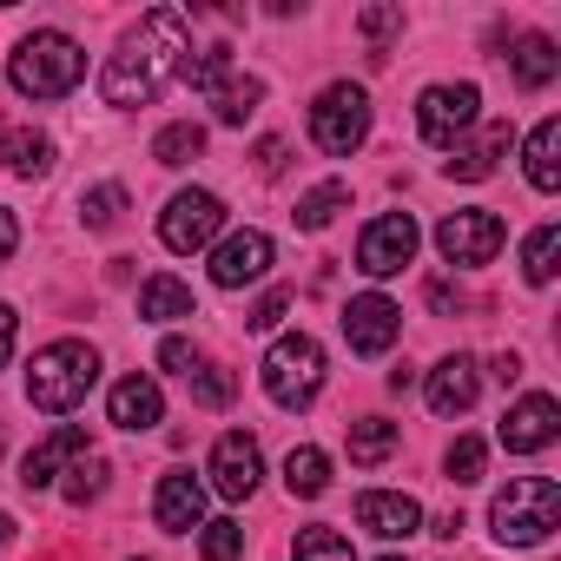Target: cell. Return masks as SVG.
I'll use <instances>...</instances> for the list:
<instances>
[{"label":"cell","instance_id":"obj_8","mask_svg":"<svg viewBox=\"0 0 561 561\" xmlns=\"http://www.w3.org/2000/svg\"><path fill=\"white\" fill-rule=\"evenodd\" d=\"M218 231H225V205H218V192H179V198L159 211V238H165V251H205Z\"/></svg>","mask_w":561,"mask_h":561},{"label":"cell","instance_id":"obj_5","mask_svg":"<svg viewBox=\"0 0 561 561\" xmlns=\"http://www.w3.org/2000/svg\"><path fill=\"white\" fill-rule=\"evenodd\" d=\"M318 390H324V351H318V337L291 331V337H277L264 351V397L277 410H305V403H318Z\"/></svg>","mask_w":561,"mask_h":561},{"label":"cell","instance_id":"obj_42","mask_svg":"<svg viewBox=\"0 0 561 561\" xmlns=\"http://www.w3.org/2000/svg\"><path fill=\"white\" fill-rule=\"evenodd\" d=\"M14 331H21V318H14V305H0V364L14 357Z\"/></svg>","mask_w":561,"mask_h":561},{"label":"cell","instance_id":"obj_23","mask_svg":"<svg viewBox=\"0 0 561 561\" xmlns=\"http://www.w3.org/2000/svg\"><path fill=\"white\" fill-rule=\"evenodd\" d=\"M0 159H8V172H21V179H41V172H54V139L34 133V126H8L0 133Z\"/></svg>","mask_w":561,"mask_h":561},{"label":"cell","instance_id":"obj_46","mask_svg":"<svg viewBox=\"0 0 561 561\" xmlns=\"http://www.w3.org/2000/svg\"><path fill=\"white\" fill-rule=\"evenodd\" d=\"M383 561H403V554H383Z\"/></svg>","mask_w":561,"mask_h":561},{"label":"cell","instance_id":"obj_39","mask_svg":"<svg viewBox=\"0 0 561 561\" xmlns=\"http://www.w3.org/2000/svg\"><path fill=\"white\" fill-rule=\"evenodd\" d=\"M370 41H383V34H397L403 27V8H364V21H357Z\"/></svg>","mask_w":561,"mask_h":561},{"label":"cell","instance_id":"obj_6","mask_svg":"<svg viewBox=\"0 0 561 561\" xmlns=\"http://www.w3.org/2000/svg\"><path fill=\"white\" fill-rule=\"evenodd\" d=\"M185 67H192V87L211 100L218 126H244V119L257 113V100H264V80H251V73H231V47H211V54H198V60H185Z\"/></svg>","mask_w":561,"mask_h":561},{"label":"cell","instance_id":"obj_17","mask_svg":"<svg viewBox=\"0 0 561 561\" xmlns=\"http://www.w3.org/2000/svg\"><path fill=\"white\" fill-rule=\"evenodd\" d=\"M152 522H159L165 535H192V528H205V482H198L192 469H172V476H159Z\"/></svg>","mask_w":561,"mask_h":561},{"label":"cell","instance_id":"obj_32","mask_svg":"<svg viewBox=\"0 0 561 561\" xmlns=\"http://www.w3.org/2000/svg\"><path fill=\"white\" fill-rule=\"evenodd\" d=\"M185 383H192V397H198L205 410H225V403L238 397V377H231L225 364H198V370H192Z\"/></svg>","mask_w":561,"mask_h":561},{"label":"cell","instance_id":"obj_29","mask_svg":"<svg viewBox=\"0 0 561 561\" xmlns=\"http://www.w3.org/2000/svg\"><path fill=\"white\" fill-rule=\"evenodd\" d=\"M344 205H351V185H344V179H324V185H311V192L298 198V225H305V231H324Z\"/></svg>","mask_w":561,"mask_h":561},{"label":"cell","instance_id":"obj_37","mask_svg":"<svg viewBox=\"0 0 561 561\" xmlns=\"http://www.w3.org/2000/svg\"><path fill=\"white\" fill-rule=\"evenodd\" d=\"M285 311H291V291H271V298H257L244 311V331H277V324H285Z\"/></svg>","mask_w":561,"mask_h":561},{"label":"cell","instance_id":"obj_38","mask_svg":"<svg viewBox=\"0 0 561 561\" xmlns=\"http://www.w3.org/2000/svg\"><path fill=\"white\" fill-rule=\"evenodd\" d=\"M159 364H165V370H179V377H192L205 357H198V344H192V337H165V344H159Z\"/></svg>","mask_w":561,"mask_h":561},{"label":"cell","instance_id":"obj_16","mask_svg":"<svg viewBox=\"0 0 561 561\" xmlns=\"http://www.w3.org/2000/svg\"><path fill=\"white\" fill-rule=\"evenodd\" d=\"M257 476H264V456H257V443H251L244 430L218 436V449H211V489H218L225 502H244V495L257 489Z\"/></svg>","mask_w":561,"mask_h":561},{"label":"cell","instance_id":"obj_34","mask_svg":"<svg viewBox=\"0 0 561 561\" xmlns=\"http://www.w3.org/2000/svg\"><path fill=\"white\" fill-rule=\"evenodd\" d=\"M482 462H489V449H482L476 436H456V443H449V456H443L449 482H482Z\"/></svg>","mask_w":561,"mask_h":561},{"label":"cell","instance_id":"obj_20","mask_svg":"<svg viewBox=\"0 0 561 561\" xmlns=\"http://www.w3.org/2000/svg\"><path fill=\"white\" fill-rule=\"evenodd\" d=\"M106 416L119 423V430H152L159 416H165V397H159V383L152 377H119L113 383V397H106Z\"/></svg>","mask_w":561,"mask_h":561},{"label":"cell","instance_id":"obj_3","mask_svg":"<svg viewBox=\"0 0 561 561\" xmlns=\"http://www.w3.org/2000/svg\"><path fill=\"white\" fill-rule=\"evenodd\" d=\"M80 73H87V54L67 34H27L14 47V60H8V80L27 100H67L80 87Z\"/></svg>","mask_w":561,"mask_h":561},{"label":"cell","instance_id":"obj_1","mask_svg":"<svg viewBox=\"0 0 561 561\" xmlns=\"http://www.w3.org/2000/svg\"><path fill=\"white\" fill-rule=\"evenodd\" d=\"M185 54H192V21L179 8L139 14V27L119 41V54L100 73V100L106 106H146V100H159L185 73Z\"/></svg>","mask_w":561,"mask_h":561},{"label":"cell","instance_id":"obj_44","mask_svg":"<svg viewBox=\"0 0 561 561\" xmlns=\"http://www.w3.org/2000/svg\"><path fill=\"white\" fill-rule=\"evenodd\" d=\"M430 535H443V541H456V535H462V515H436V528H430Z\"/></svg>","mask_w":561,"mask_h":561},{"label":"cell","instance_id":"obj_45","mask_svg":"<svg viewBox=\"0 0 561 561\" xmlns=\"http://www.w3.org/2000/svg\"><path fill=\"white\" fill-rule=\"evenodd\" d=\"M8 541H14V515L0 508V554H8Z\"/></svg>","mask_w":561,"mask_h":561},{"label":"cell","instance_id":"obj_15","mask_svg":"<svg viewBox=\"0 0 561 561\" xmlns=\"http://www.w3.org/2000/svg\"><path fill=\"white\" fill-rule=\"evenodd\" d=\"M357 528H370L377 541H410L423 528V502L403 489H364L357 495Z\"/></svg>","mask_w":561,"mask_h":561},{"label":"cell","instance_id":"obj_11","mask_svg":"<svg viewBox=\"0 0 561 561\" xmlns=\"http://www.w3.org/2000/svg\"><path fill=\"white\" fill-rule=\"evenodd\" d=\"M476 106H482V93H476L469 80H456V87H430V93L416 100V133H423L430 146H456V133L476 126Z\"/></svg>","mask_w":561,"mask_h":561},{"label":"cell","instance_id":"obj_12","mask_svg":"<svg viewBox=\"0 0 561 561\" xmlns=\"http://www.w3.org/2000/svg\"><path fill=\"white\" fill-rule=\"evenodd\" d=\"M397 337H403V311H397L390 298L364 291V298H351V305H344V344H351L357 357H383Z\"/></svg>","mask_w":561,"mask_h":561},{"label":"cell","instance_id":"obj_40","mask_svg":"<svg viewBox=\"0 0 561 561\" xmlns=\"http://www.w3.org/2000/svg\"><path fill=\"white\" fill-rule=\"evenodd\" d=\"M285 159H291V152H285V139H257V172H264V179L285 172Z\"/></svg>","mask_w":561,"mask_h":561},{"label":"cell","instance_id":"obj_36","mask_svg":"<svg viewBox=\"0 0 561 561\" xmlns=\"http://www.w3.org/2000/svg\"><path fill=\"white\" fill-rule=\"evenodd\" d=\"M67 476H73V482H67V502H93V495L106 489V462H100L93 449H87V456H80V462L67 469Z\"/></svg>","mask_w":561,"mask_h":561},{"label":"cell","instance_id":"obj_28","mask_svg":"<svg viewBox=\"0 0 561 561\" xmlns=\"http://www.w3.org/2000/svg\"><path fill=\"white\" fill-rule=\"evenodd\" d=\"M554 271H561V225H535L522 244V277L528 285H548Z\"/></svg>","mask_w":561,"mask_h":561},{"label":"cell","instance_id":"obj_30","mask_svg":"<svg viewBox=\"0 0 561 561\" xmlns=\"http://www.w3.org/2000/svg\"><path fill=\"white\" fill-rule=\"evenodd\" d=\"M198 152H205V126H192V119H179V126H165L152 139V159L159 165H192Z\"/></svg>","mask_w":561,"mask_h":561},{"label":"cell","instance_id":"obj_31","mask_svg":"<svg viewBox=\"0 0 561 561\" xmlns=\"http://www.w3.org/2000/svg\"><path fill=\"white\" fill-rule=\"evenodd\" d=\"M291 561H357V548H351V535H337V528H305V535L291 541Z\"/></svg>","mask_w":561,"mask_h":561},{"label":"cell","instance_id":"obj_18","mask_svg":"<svg viewBox=\"0 0 561 561\" xmlns=\"http://www.w3.org/2000/svg\"><path fill=\"white\" fill-rule=\"evenodd\" d=\"M87 449H93V443H87V430H80V423H60L54 436H41V443L27 449V462H21V482H27V489H54V476H60L67 462H80Z\"/></svg>","mask_w":561,"mask_h":561},{"label":"cell","instance_id":"obj_24","mask_svg":"<svg viewBox=\"0 0 561 561\" xmlns=\"http://www.w3.org/2000/svg\"><path fill=\"white\" fill-rule=\"evenodd\" d=\"M522 159H528V185H535V192H554V185H561V119H541V126L528 133Z\"/></svg>","mask_w":561,"mask_h":561},{"label":"cell","instance_id":"obj_19","mask_svg":"<svg viewBox=\"0 0 561 561\" xmlns=\"http://www.w3.org/2000/svg\"><path fill=\"white\" fill-rule=\"evenodd\" d=\"M476 397H482L476 357H443V364L430 370V410H436V416H462V410H476Z\"/></svg>","mask_w":561,"mask_h":561},{"label":"cell","instance_id":"obj_9","mask_svg":"<svg viewBox=\"0 0 561 561\" xmlns=\"http://www.w3.org/2000/svg\"><path fill=\"white\" fill-rule=\"evenodd\" d=\"M502 244H508V225H502L495 211H449V218L436 225V251H443L449 264H489Z\"/></svg>","mask_w":561,"mask_h":561},{"label":"cell","instance_id":"obj_21","mask_svg":"<svg viewBox=\"0 0 561 561\" xmlns=\"http://www.w3.org/2000/svg\"><path fill=\"white\" fill-rule=\"evenodd\" d=\"M508 152V126H482L469 146H449V159H443V172L449 179H462V185H476V179H489L495 172V159Z\"/></svg>","mask_w":561,"mask_h":561},{"label":"cell","instance_id":"obj_10","mask_svg":"<svg viewBox=\"0 0 561 561\" xmlns=\"http://www.w3.org/2000/svg\"><path fill=\"white\" fill-rule=\"evenodd\" d=\"M410 257H416V218H410V211H383V218L364 225V238H357V271L397 277Z\"/></svg>","mask_w":561,"mask_h":561},{"label":"cell","instance_id":"obj_13","mask_svg":"<svg viewBox=\"0 0 561 561\" xmlns=\"http://www.w3.org/2000/svg\"><path fill=\"white\" fill-rule=\"evenodd\" d=\"M554 430H561V403L548 397V390H535V397H522V403H508V416H502V449L508 456H535V449H548L554 443Z\"/></svg>","mask_w":561,"mask_h":561},{"label":"cell","instance_id":"obj_33","mask_svg":"<svg viewBox=\"0 0 561 561\" xmlns=\"http://www.w3.org/2000/svg\"><path fill=\"white\" fill-rule=\"evenodd\" d=\"M119 211H126V185H93V192L80 198V218H87L93 231H106V225H119Z\"/></svg>","mask_w":561,"mask_h":561},{"label":"cell","instance_id":"obj_43","mask_svg":"<svg viewBox=\"0 0 561 561\" xmlns=\"http://www.w3.org/2000/svg\"><path fill=\"white\" fill-rule=\"evenodd\" d=\"M430 305H436V311H456V305H462V291H456V285H443V277H436V285H430Z\"/></svg>","mask_w":561,"mask_h":561},{"label":"cell","instance_id":"obj_7","mask_svg":"<svg viewBox=\"0 0 561 561\" xmlns=\"http://www.w3.org/2000/svg\"><path fill=\"white\" fill-rule=\"evenodd\" d=\"M311 139L331 159H351L370 139V100H364V87H324L318 106H311Z\"/></svg>","mask_w":561,"mask_h":561},{"label":"cell","instance_id":"obj_2","mask_svg":"<svg viewBox=\"0 0 561 561\" xmlns=\"http://www.w3.org/2000/svg\"><path fill=\"white\" fill-rule=\"evenodd\" d=\"M93 383H100V351L80 344V337H60V344H47V351L34 357V370H27V403L47 410V416H67V410L87 403Z\"/></svg>","mask_w":561,"mask_h":561},{"label":"cell","instance_id":"obj_26","mask_svg":"<svg viewBox=\"0 0 561 561\" xmlns=\"http://www.w3.org/2000/svg\"><path fill=\"white\" fill-rule=\"evenodd\" d=\"M285 489H291L298 502H318V495L331 489V456H324V449H311V443H305V449H291V456H285Z\"/></svg>","mask_w":561,"mask_h":561},{"label":"cell","instance_id":"obj_41","mask_svg":"<svg viewBox=\"0 0 561 561\" xmlns=\"http://www.w3.org/2000/svg\"><path fill=\"white\" fill-rule=\"evenodd\" d=\"M14 244H21V225H14V211H8V205H0V264L14 257Z\"/></svg>","mask_w":561,"mask_h":561},{"label":"cell","instance_id":"obj_35","mask_svg":"<svg viewBox=\"0 0 561 561\" xmlns=\"http://www.w3.org/2000/svg\"><path fill=\"white\" fill-rule=\"evenodd\" d=\"M238 548H244V528H238V522H205V528H198V554H205V561H231Z\"/></svg>","mask_w":561,"mask_h":561},{"label":"cell","instance_id":"obj_22","mask_svg":"<svg viewBox=\"0 0 561 561\" xmlns=\"http://www.w3.org/2000/svg\"><path fill=\"white\" fill-rule=\"evenodd\" d=\"M508 67H515V87H522V93H541V87L561 73V54H554L548 34H522L515 54H508Z\"/></svg>","mask_w":561,"mask_h":561},{"label":"cell","instance_id":"obj_27","mask_svg":"<svg viewBox=\"0 0 561 561\" xmlns=\"http://www.w3.org/2000/svg\"><path fill=\"white\" fill-rule=\"evenodd\" d=\"M397 443H403V430H397V423H383V416L351 423V462H357V469H377Z\"/></svg>","mask_w":561,"mask_h":561},{"label":"cell","instance_id":"obj_14","mask_svg":"<svg viewBox=\"0 0 561 561\" xmlns=\"http://www.w3.org/2000/svg\"><path fill=\"white\" fill-rule=\"evenodd\" d=\"M271 271V238L264 231H231L218 251H211V285L218 291H244Z\"/></svg>","mask_w":561,"mask_h":561},{"label":"cell","instance_id":"obj_4","mask_svg":"<svg viewBox=\"0 0 561 561\" xmlns=\"http://www.w3.org/2000/svg\"><path fill=\"white\" fill-rule=\"evenodd\" d=\"M489 522H495V541H502V548H535V541H548V535L561 528V489H554L548 476H515V482L495 495Z\"/></svg>","mask_w":561,"mask_h":561},{"label":"cell","instance_id":"obj_25","mask_svg":"<svg viewBox=\"0 0 561 561\" xmlns=\"http://www.w3.org/2000/svg\"><path fill=\"white\" fill-rule=\"evenodd\" d=\"M139 318H152V324L198 318V305H192V285H179V277H146V285H139Z\"/></svg>","mask_w":561,"mask_h":561}]
</instances>
